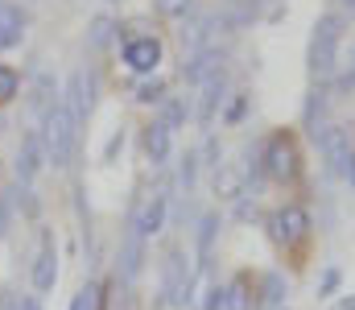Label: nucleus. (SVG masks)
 <instances>
[{
    "label": "nucleus",
    "instance_id": "obj_1",
    "mask_svg": "<svg viewBox=\"0 0 355 310\" xmlns=\"http://www.w3.org/2000/svg\"><path fill=\"white\" fill-rule=\"evenodd\" d=\"M343 29H347L343 12H322V17L314 21V29H310V50H306V62H310L314 83H322V79H331V75H335V67H339V42H343Z\"/></svg>",
    "mask_w": 355,
    "mask_h": 310
},
{
    "label": "nucleus",
    "instance_id": "obj_2",
    "mask_svg": "<svg viewBox=\"0 0 355 310\" xmlns=\"http://www.w3.org/2000/svg\"><path fill=\"white\" fill-rule=\"evenodd\" d=\"M42 145H46V157H50L54 166H71L75 145H79V128H75L71 112L62 107V100L42 116Z\"/></svg>",
    "mask_w": 355,
    "mask_h": 310
},
{
    "label": "nucleus",
    "instance_id": "obj_3",
    "mask_svg": "<svg viewBox=\"0 0 355 310\" xmlns=\"http://www.w3.org/2000/svg\"><path fill=\"white\" fill-rule=\"evenodd\" d=\"M261 166H265V178H272V182H297V174H302V153H297L293 132L277 128V132L268 137L265 149H261Z\"/></svg>",
    "mask_w": 355,
    "mask_h": 310
},
{
    "label": "nucleus",
    "instance_id": "obj_4",
    "mask_svg": "<svg viewBox=\"0 0 355 310\" xmlns=\"http://www.w3.org/2000/svg\"><path fill=\"white\" fill-rule=\"evenodd\" d=\"M162 302L170 307H190L194 302V269L186 261V248H166L162 261Z\"/></svg>",
    "mask_w": 355,
    "mask_h": 310
},
{
    "label": "nucleus",
    "instance_id": "obj_5",
    "mask_svg": "<svg viewBox=\"0 0 355 310\" xmlns=\"http://www.w3.org/2000/svg\"><path fill=\"white\" fill-rule=\"evenodd\" d=\"M310 232H314V223H310V211L302 203L277 207L272 219H268V236H272L281 248H302V244L310 240Z\"/></svg>",
    "mask_w": 355,
    "mask_h": 310
},
{
    "label": "nucleus",
    "instance_id": "obj_6",
    "mask_svg": "<svg viewBox=\"0 0 355 310\" xmlns=\"http://www.w3.org/2000/svg\"><path fill=\"white\" fill-rule=\"evenodd\" d=\"M314 145H318V153H322V162H327V170L335 174V178H343V170H347V162H352V132L343 128V124H322L318 132H314Z\"/></svg>",
    "mask_w": 355,
    "mask_h": 310
},
{
    "label": "nucleus",
    "instance_id": "obj_7",
    "mask_svg": "<svg viewBox=\"0 0 355 310\" xmlns=\"http://www.w3.org/2000/svg\"><path fill=\"white\" fill-rule=\"evenodd\" d=\"M223 25H227V21H219V17H190V21L182 25V37H178L182 62H190V58H198V54H207V50H219V46H215V33H219Z\"/></svg>",
    "mask_w": 355,
    "mask_h": 310
},
{
    "label": "nucleus",
    "instance_id": "obj_8",
    "mask_svg": "<svg viewBox=\"0 0 355 310\" xmlns=\"http://www.w3.org/2000/svg\"><path fill=\"white\" fill-rule=\"evenodd\" d=\"M120 54H124V67H128V71L153 75V71L162 67V54H166V50H162V42H157L153 33H141V37H128Z\"/></svg>",
    "mask_w": 355,
    "mask_h": 310
},
{
    "label": "nucleus",
    "instance_id": "obj_9",
    "mask_svg": "<svg viewBox=\"0 0 355 310\" xmlns=\"http://www.w3.org/2000/svg\"><path fill=\"white\" fill-rule=\"evenodd\" d=\"M91 103H95V87H91V75L87 71H75L71 83H67V96H62V107L71 112L75 128H83L91 116Z\"/></svg>",
    "mask_w": 355,
    "mask_h": 310
},
{
    "label": "nucleus",
    "instance_id": "obj_10",
    "mask_svg": "<svg viewBox=\"0 0 355 310\" xmlns=\"http://www.w3.org/2000/svg\"><path fill=\"white\" fill-rule=\"evenodd\" d=\"M46 166V145H42V132H25L21 137V149H17V182L29 187Z\"/></svg>",
    "mask_w": 355,
    "mask_h": 310
},
{
    "label": "nucleus",
    "instance_id": "obj_11",
    "mask_svg": "<svg viewBox=\"0 0 355 310\" xmlns=\"http://www.w3.org/2000/svg\"><path fill=\"white\" fill-rule=\"evenodd\" d=\"M223 92H227V71H219V75H211L202 87H198V107L190 112L198 124H211L215 120V112H219V103H223Z\"/></svg>",
    "mask_w": 355,
    "mask_h": 310
},
{
    "label": "nucleus",
    "instance_id": "obj_12",
    "mask_svg": "<svg viewBox=\"0 0 355 310\" xmlns=\"http://www.w3.org/2000/svg\"><path fill=\"white\" fill-rule=\"evenodd\" d=\"M166 207H170V199H166V191L149 195V199L141 203V211L132 215V232H141L145 240H149V236H157V232H162V223H166Z\"/></svg>",
    "mask_w": 355,
    "mask_h": 310
},
{
    "label": "nucleus",
    "instance_id": "obj_13",
    "mask_svg": "<svg viewBox=\"0 0 355 310\" xmlns=\"http://www.w3.org/2000/svg\"><path fill=\"white\" fill-rule=\"evenodd\" d=\"M54 282H58V248H54V240L46 236L42 248H37V261H33V290H37V294H50Z\"/></svg>",
    "mask_w": 355,
    "mask_h": 310
},
{
    "label": "nucleus",
    "instance_id": "obj_14",
    "mask_svg": "<svg viewBox=\"0 0 355 310\" xmlns=\"http://www.w3.org/2000/svg\"><path fill=\"white\" fill-rule=\"evenodd\" d=\"M21 37H25V8L12 0H0V50L21 46Z\"/></svg>",
    "mask_w": 355,
    "mask_h": 310
},
{
    "label": "nucleus",
    "instance_id": "obj_15",
    "mask_svg": "<svg viewBox=\"0 0 355 310\" xmlns=\"http://www.w3.org/2000/svg\"><path fill=\"white\" fill-rule=\"evenodd\" d=\"M219 71H223V54H219V50H207V54L182 62V79H186L190 87H202V83H207L211 75H219Z\"/></svg>",
    "mask_w": 355,
    "mask_h": 310
},
{
    "label": "nucleus",
    "instance_id": "obj_16",
    "mask_svg": "<svg viewBox=\"0 0 355 310\" xmlns=\"http://www.w3.org/2000/svg\"><path fill=\"white\" fill-rule=\"evenodd\" d=\"M141 265H145V236L128 227V236H124V248H120V277H124V282H137Z\"/></svg>",
    "mask_w": 355,
    "mask_h": 310
},
{
    "label": "nucleus",
    "instance_id": "obj_17",
    "mask_svg": "<svg viewBox=\"0 0 355 310\" xmlns=\"http://www.w3.org/2000/svg\"><path fill=\"white\" fill-rule=\"evenodd\" d=\"M215 195L223 199V203H232V199H240L244 191H248V182H244V166H215Z\"/></svg>",
    "mask_w": 355,
    "mask_h": 310
},
{
    "label": "nucleus",
    "instance_id": "obj_18",
    "mask_svg": "<svg viewBox=\"0 0 355 310\" xmlns=\"http://www.w3.org/2000/svg\"><path fill=\"white\" fill-rule=\"evenodd\" d=\"M215 236H219V211H207V215L198 219V269H194V273H202V277H207V269H211Z\"/></svg>",
    "mask_w": 355,
    "mask_h": 310
},
{
    "label": "nucleus",
    "instance_id": "obj_19",
    "mask_svg": "<svg viewBox=\"0 0 355 310\" xmlns=\"http://www.w3.org/2000/svg\"><path fill=\"white\" fill-rule=\"evenodd\" d=\"M145 157L153 162V166H162L166 157H170V128L162 124V120H153V124H145Z\"/></svg>",
    "mask_w": 355,
    "mask_h": 310
},
{
    "label": "nucleus",
    "instance_id": "obj_20",
    "mask_svg": "<svg viewBox=\"0 0 355 310\" xmlns=\"http://www.w3.org/2000/svg\"><path fill=\"white\" fill-rule=\"evenodd\" d=\"M285 294H289V282H285L281 273H265V277H261V298H257V307L281 310L285 307Z\"/></svg>",
    "mask_w": 355,
    "mask_h": 310
},
{
    "label": "nucleus",
    "instance_id": "obj_21",
    "mask_svg": "<svg viewBox=\"0 0 355 310\" xmlns=\"http://www.w3.org/2000/svg\"><path fill=\"white\" fill-rule=\"evenodd\" d=\"M223 307L227 310H252L257 298H252V277L248 273H236V282L223 290Z\"/></svg>",
    "mask_w": 355,
    "mask_h": 310
},
{
    "label": "nucleus",
    "instance_id": "obj_22",
    "mask_svg": "<svg viewBox=\"0 0 355 310\" xmlns=\"http://www.w3.org/2000/svg\"><path fill=\"white\" fill-rule=\"evenodd\" d=\"M116 33H120V25H116L112 17H95V21L87 25V42H91V50H107Z\"/></svg>",
    "mask_w": 355,
    "mask_h": 310
},
{
    "label": "nucleus",
    "instance_id": "obj_23",
    "mask_svg": "<svg viewBox=\"0 0 355 310\" xmlns=\"http://www.w3.org/2000/svg\"><path fill=\"white\" fill-rule=\"evenodd\" d=\"M322 116H327V92L314 87V92L306 96V116H302V120H306L310 132H318V128H322Z\"/></svg>",
    "mask_w": 355,
    "mask_h": 310
},
{
    "label": "nucleus",
    "instance_id": "obj_24",
    "mask_svg": "<svg viewBox=\"0 0 355 310\" xmlns=\"http://www.w3.org/2000/svg\"><path fill=\"white\" fill-rule=\"evenodd\" d=\"M186 120H190V100H170V96H166V100H162V124L174 132Z\"/></svg>",
    "mask_w": 355,
    "mask_h": 310
},
{
    "label": "nucleus",
    "instance_id": "obj_25",
    "mask_svg": "<svg viewBox=\"0 0 355 310\" xmlns=\"http://www.w3.org/2000/svg\"><path fill=\"white\" fill-rule=\"evenodd\" d=\"M58 103V92H54V83H50V75H37V83H33V112H50Z\"/></svg>",
    "mask_w": 355,
    "mask_h": 310
},
{
    "label": "nucleus",
    "instance_id": "obj_26",
    "mask_svg": "<svg viewBox=\"0 0 355 310\" xmlns=\"http://www.w3.org/2000/svg\"><path fill=\"white\" fill-rule=\"evenodd\" d=\"M137 100L141 103H162L166 100V79H162V75H145V79L137 83Z\"/></svg>",
    "mask_w": 355,
    "mask_h": 310
},
{
    "label": "nucleus",
    "instance_id": "obj_27",
    "mask_svg": "<svg viewBox=\"0 0 355 310\" xmlns=\"http://www.w3.org/2000/svg\"><path fill=\"white\" fill-rule=\"evenodd\" d=\"M194 178H198V153L186 149V157H182V166H178V187L190 195V191H194Z\"/></svg>",
    "mask_w": 355,
    "mask_h": 310
},
{
    "label": "nucleus",
    "instance_id": "obj_28",
    "mask_svg": "<svg viewBox=\"0 0 355 310\" xmlns=\"http://www.w3.org/2000/svg\"><path fill=\"white\" fill-rule=\"evenodd\" d=\"M21 92V71L17 67H0V103H12Z\"/></svg>",
    "mask_w": 355,
    "mask_h": 310
},
{
    "label": "nucleus",
    "instance_id": "obj_29",
    "mask_svg": "<svg viewBox=\"0 0 355 310\" xmlns=\"http://www.w3.org/2000/svg\"><path fill=\"white\" fill-rule=\"evenodd\" d=\"M157 12L170 21H190L194 17V0H157Z\"/></svg>",
    "mask_w": 355,
    "mask_h": 310
},
{
    "label": "nucleus",
    "instance_id": "obj_30",
    "mask_svg": "<svg viewBox=\"0 0 355 310\" xmlns=\"http://www.w3.org/2000/svg\"><path fill=\"white\" fill-rule=\"evenodd\" d=\"M95 302H99V286H83V290L75 294L71 310H95Z\"/></svg>",
    "mask_w": 355,
    "mask_h": 310
},
{
    "label": "nucleus",
    "instance_id": "obj_31",
    "mask_svg": "<svg viewBox=\"0 0 355 310\" xmlns=\"http://www.w3.org/2000/svg\"><path fill=\"white\" fill-rule=\"evenodd\" d=\"M339 282H343V273H339V269L331 265V269L322 273V282H318V298H331V294L339 290Z\"/></svg>",
    "mask_w": 355,
    "mask_h": 310
},
{
    "label": "nucleus",
    "instance_id": "obj_32",
    "mask_svg": "<svg viewBox=\"0 0 355 310\" xmlns=\"http://www.w3.org/2000/svg\"><path fill=\"white\" fill-rule=\"evenodd\" d=\"M248 96H236V100H232V107H227V112H223V120H227V124H240V120H244V116H248Z\"/></svg>",
    "mask_w": 355,
    "mask_h": 310
},
{
    "label": "nucleus",
    "instance_id": "obj_33",
    "mask_svg": "<svg viewBox=\"0 0 355 310\" xmlns=\"http://www.w3.org/2000/svg\"><path fill=\"white\" fill-rule=\"evenodd\" d=\"M202 310H227V307H223V286H207V298H202Z\"/></svg>",
    "mask_w": 355,
    "mask_h": 310
},
{
    "label": "nucleus",
    "instance_id": "obj_34",
    "mask_svg": "<svg viewBox=\"0 0 355 310\" xmlns=\"http://www.w3.org/2000/svg\"><path fill=\"white\" fill-rule=\"evenodd\" d=\"M12 310H42V302L33 294H21V298H12Z\"/></svg>",
    "mask_w": 355,
    "mask_h": 310
},
{
    "label": "nucleus",
    "instance_id": "obj_35",
    "mask_svg": "<svg viewBox=\"0 0 355 310\" xmlns=\"http://www.w3.org/2000/svg\"><path fill=\"white\" fill-rule=\"evenodd\" d=\"M331 310H355V294H347V298H339V302H331Z\"/></svg>",
    "mask_w": 355,
    "mask_h": 310
},
{
    "label": "nucleus",
    "instance_id": "obj_36",
    "mask_svg": "<svg viewBox=\"0 0 355 310\" xmlns=\"http://www.w3.org/2000/svg\"><path fill=\"white\" fill-rule=\"evenodd\" d=\"M343 178L352 182V191H355V153H352V162H347V170H343Z\"/></svg>",
    "mask_w": 355,
    "mask_h": 310
},
{
    "label": "nucleus",
    "instance_id": "obj_37",
    "mask_svg": "<svg viewBox=\"0 0 355 310\" xmlns=\"http://www.w3.org/2000/svg\"><path fill=\"white\" fill-rule=\"evenodd\" d=\"M331 4H339V8H352V12H355V0H331Z\"/></svg>",
    "mask_w": 355,
    "mask_h": 310
},
{
    "label": "nucleus",
    "instance_id": "obj_38",
    "mask_svg": "<svg viewBox=\"0 0 355 310\" xmlns=\"http://www.w3.org/2000/svg\"><path fill=\"white\" fill-rule=\"evenodd\" d=\"M0 232H4V223H0Z\"/></svg>",
    "mask_w": 355,
    "mask_h": 310
},
{
    "label": "nucleus",
    "instance_id": "obj_39",
    "mask_svg": "<svg viewBox=\"0 0 355 310\" xmlns=\"http://www.w3.org/2000/svg\"><path fill=\"white\" fill-rule=\"evenodd\" d=\"M107 4H116V0H107Z\"/></svg>",
    "mask_w": 355,
    "mask_h": 310
}]
</instances>
